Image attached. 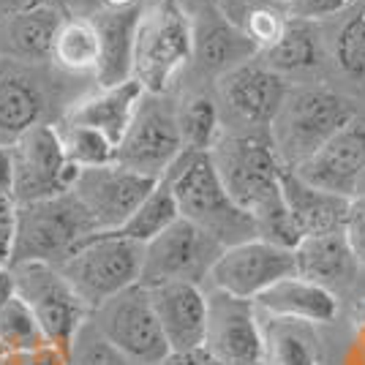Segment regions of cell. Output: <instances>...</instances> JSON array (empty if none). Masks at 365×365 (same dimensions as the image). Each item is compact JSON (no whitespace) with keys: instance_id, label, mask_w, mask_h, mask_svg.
I'll return each instance as SVG.
<instances>
[{"instance_id":"1","label":"cell","mask_w":365,"mask_h":365,"mask_svg":"<svg viewBox=\"0 0 365 365\" xmlns=\"http://www.w3.org/2000/svg\"><path fill=\"white\" fill-rule=\"evenodd\" d=\"M210 155L229 197L257 221L262 240L284 248L303 240L284 202V164L270 131H227Z\"/></svg>"},{"instance_id":"2","label":"cell","mask_w":365,"mask_h":365,"mask_svg":"<svg viewBox=\"0 0 365 365\" xmlns=\"http://www.w3.org/2000/svg\"><path fill=\"white\" fill-rule=\"evenodd\" d=\"M167 180L182 218L213 235L224 248L259 237L257 221L229 197L210 153L185 150L167 172Z\"/></svg>"},{"instance_id":"3","label":"cell","mask_w":365,"mask_h":365,"mask_svg":"<svg viewBox=\"0 0 365 365\" xmlns=\"http://www.w3.org/2000/svg\"><path fill=\"white\" fill-rule=\"evenodd\" d=\"M194 63V16L172 0H150L139 16L134 68L145 93H172Z\"/></svg>"},{"instance_id":"4","label":"cell","mask_w":365,"mask_h":365,"mask_svg":"<svg viewBox=\"0 0 365 365\" xmlns=\"http://www.w3.org/2000/svg\"><path fill=\"white\" fill-rule=\"evenodd\" d=\"M360 112L346 96L330 88H292L270 125L275 153L284 167L294 169L322 145L344 131Z\"/></svg>"},{"instance_id":"5","label":"cell","mask_w":365,"mask_h":365,"mask_svg":"<svg viewBox=\"0 0 365 365\" xmlns=\"http://www.w3.org/2000/svg\"><path fill=\"white\" fill-rule=\"evenodd\" d=\"M91 235H96L93 218L71 191L55 199L19 205L9 267L25 262H46L61 267Z\"/></svg>"},{"instance_id":"6","label":"cell","mask_w":365,"mask_h":365,"mask_svg":"<svg viewBox=\"0 0 365 365\" xmlns=\"http://www.w3.org/2000/svg\"><path fill=\"white\" fill-rule=\"evenodd\" d=\"M142 262L145 245L109 235H91L63 262L61 270L93 314L115 294L137 287L142 278Z\"/></svg>"},{"instance_id":"7","label":"cell","mask_w":365,"mask_h":365,"mask_svg":"<svg viewBox=\"0 0 365 365\" xmlns=\"http://www.w3.org/2000/svg\"><path fill=\"white\" fill-rule=\"evenodd\" d=\"M182 148L178 101L169 93H145L137 115L118 145L115 164L161 180L180 158Z\"/></svg>"},{"instance_id":"8","label":"cell","mask_w":365,"mask_h":365,"mask_svg":"<svg viewBox=\"0 0 365 365\" xmlns=\"http://www.w3.org/2000/svg\"><path fill=\"white\" fill-rule=\"evenodd\" d=\"M11 273L16 297H22V303L33 311L46 341L68 351L82 324L91 319V308L82 303L58 264L25 262L14 264Z\"/></svg>"},{"instance_id":"9","label":"cell","mask_w":365,"mask_h":365,"mask_svg":"<svg viewBox=\"0 0 365 365\" xmlns=\"http://www.w3.org/2000/svg\"><path fill=\"white\" fill-rule=\"evenodd\" d=\"M16 205L63 197L74 188L79 169L68 161L58 123H38L11 142Z\"/></svg>"},{"instance_id":"10","label":"cell","mask_w":365,"mask_h":365,"mask_svg":"<svg viewBox=\"0 0 365 365\" xmlns=\"http://www.w3.org/2000/svg\"><path fill=\"white\" fill-rule=\"evenodd\" d=\"M224 254V245L199 229L191 221H175L167 232L145 245L142 262V287H161V284H202L210 278V270Z\"/></svg>"},{"instance_id":"11","label":"cell","mask_w":365,"mask_h":365,"mask_svg":"<svg viewBox=\"0 0 365 365\" xmlns=\"http://www.w3.org/2000/svg\"><path fill=\"white\" fill-rule=\"evenodd\" d=\"M91 322L137 365H164L172 354L153 308L150 289L142 284L96 308Z\"/></svg>"},{"instance_id":"12","label":"cell","mask_w":365,"mask_h":365,"mask_svg":"<svg viewBox=\"0 0 365 365\" xmlns=\"http://www.w3.org/2000/svg\"><path fill=\"white\" fill-rule=\"evenodd\" d=\"M289 91V82L259 58L215 79L224 123H237V131H270Z\"/></svg>"},{"instance_id":"13","label":"cell","mask_w":365,"mask_h":365,"mask_svg":"<svg viewBox=\"0 0 365 365\" xmlns=\"http://www.w3.org/2000/svg\"><path fill=\"white\" fill-rule=\"evenodd\" d=\"M289 275H297L294 248H284L270 240L254 237V240L224 248L207 281L215 292L257 303L270 287Z\"/></svg>"},{"instance_id":"14","label":"cell","mask_w":365,"mask_h":365,"mask_svg":"<svg viewBox=\"0 0 365 365\" xmlns=\"http://www.w3.org/2000/svg\"><path fill=\"white\" fill-rule=\"evenodd\" d=\"M153 178L120 167V164H104V167L79 169L74 180V194L82 207L93 218L96 235L112 232L128 221V215L142 205V199L155 188Z\"/></svg>"},{"instance_id":"15","label":"cell","mask_w":365,"mask_h":365,"mask_svg":"<svg viewBox=\"0 0 365 365\" xmlns=\"http://www.w3.org/2000/svg\"><path fill=\"white\" fill-rule=\"evenodd\" d=\"M207 303L205 346L227 365H264V335L257 303L215 289L207 292Z\"/></svg>"},{"instance_id":"16","label":"cell","mask_w":365,"mask_h":365,"mask_svg":"<svg viewBox=\"0 0 365 365\" xmlns=\"http://www.w3.org/2000/svg\"><path fill=\"white\" fill-rule=\"evenodd\" d=\"M305 182L330 191L338 197H357L360 178L365 172V118L357 115L354 120L338 131L327 145H322L311 158L292 169Z\"/></svg>"},{"instance_id":"17","label":"cell","mask_w":365,"mask_h":365,"mask_svg":"<svg viewBox=\"0 0 365 365\" xmlns=\"http://www.w3.org/2000/svg\"><path fill=\"white\" fill-rule=\"evenodd\" d=\"M153 297V308L161 324V333L167 338L172 354L175 351H188L205 346L207 338V292L202 284H161V287H148Z\"/></svg>"},{"instance_id":"18","label":"cell","mask_w":365,"mask_h":365,"mask_svg":"<svg viewBox=\"0 0 365 365\" xmlns=\"http://www.w3.org/2000/svg\"><path fill=\"white\" fill-rule=\"evenodd\" d=\"M259 58L257 46L237 31L221 9L210 0L202 14L194 16V63L197 71L221 79L232 68Z\"/></svg>"},{"instance_id":"19","label":"cell","mask_w":365,"mask_h":365,"mask_svg":"<svg viewBox=\"0 0 365 365\" xmlns=\"http://www.w3.org/2000/svg\"><path fill=\"white\" fill-rule=\"evenodd\" d=\"M142 96H145V88L137 79H125V82L112 85V88H98L96 85V91L76 98L74 104L66 109L61 120L98 128L120 145L123 134L128 131V125L137 115Z\"/></svg>"},{"instance_id":"20","label":"cell","mask_w":365,"mask_h":365,"mask_svg":"<svg viewBox=\"0 0 365 365\" xmlns=\"http://www.w3.org/2000/svg\"><path fill=\"white\" fill-rule=\"evenodd\" d=\"M294 264L300 278L314 281L330 292L349 287L357 275V267H363L354 257L344 229L303 237L294 245Z\"/></svg>"},{"instance_id":"21","label":"cell","mask_w":365,"mask_h":365,"mask_svg":"<svg viewBox=\"0 0 365 365\" xmlns=\"http://www.w3.org/2000/svg\"><path fill=\"white\" fill-rule=\"evenodd\" d=\"M281 188H284L287 210H289L292 221H294V227L300 232V237L327 235V232H341L344 229L351 199L330 194V191H322L317 185L305 182L289 167H284Z\"/></svg>"},{"instance_id":"22","label":"cell","mask_w":365,"mask_h":365,"mask_svg":"<svg viewBox=\"0 0 365 365\" xmlns=\"http://www.w3.org/2000/svg\"><path fill=\"white\" fill-rule=\"evenodd\" d=\"M68 14V6H46L0 22V49L9 61L22 66L49 63L55 36Z\"/></svg>"},{"instance_id":"23","label":"cell","mask_w":365,"mask_h":365,"mask_svg":"<svg viewBox=\"0 0 365 365\" xmlns=\"http://www.w3.org/2000/svg\"><path fill=\"white\" fill-rule=\"evenodd\" d=\"M257 308L267 317L303 319L319 327V324H330L338 317V297L335 292L324 289L314 281L289 275L264 292L257 300Z\"/></svg>"},{"instance_id":"24","label":"cell","mask_w":365,"mask_h":365,"mask_svg":"<svg viewBox=\"0 0 365 365\" xmlns=\"http://www.w3.org/2000/svg\"><path fill=\"white\" fill-rule=\"evenodd\" d=\"M46 96L36 76L22 68V63L0 66V134L14 142L33 125L44 123Z\"/></svg>"},{"instance_id":"25","label":"cell","mask_w":365,"mask_h":365,"mask_svg":"<svg viewBox=\"0 0 365 365\" xmlns=\"http://www.w3.org/2000/svg\"><path fill=\"white\" fill-rule=\"evenodd\" d=\"M101 33V68L96 74L98 88H112L131 79L134 68V41L142 9L137 11H96L91 14Z\"/></svg>"},{"instance_id":"26","label":"cell","mask_w":365,"mask_h":365,"mask_svg":"<svg viewBox=\"0 0 365 365\" xmlns=\"http://www.w3.org/2000/svg\"><path fill=\"white\" fill-rule=\"evenodd\" d=\"M49 63L68 76H93L101 68V33L93 16L68 14L52 44Z\"/></svg>"},{"instance_id":"27","label":"cell","mask_w":365,"mask_h":365,"mask_svg":"<svg viewBox=\"0 0 365 365\" xmlns=\"http://www.w3.org/2000/svg\"><path fill=\"white\" fill-rule=\"evenodd\" d=\"M262 335H264V365H319L317 324L262 314Z\"/></svg>"},{"instance_id":"28","label":"cell","mask_w":365,"mask_h":365,"mask_svg":"<svg viewBox=\"0 0 365 365\" xmlns=\"http://www.w3.org/2000/svg\"><path fill=\"white\" fill-rule=\"evenodd\" d=\"M259 61L284 79L314 71L322 63V38L317 31V22H305V19L292 16L284 36L267 52H262Z\"/></svg>"},{"instance_id":"29","label":"cell","mask_w":365,"mask_h":365,"mask_svg":"<svg viewBox=\"0 0 365 365\" xmlns=\"http://www.w3.org/2000/svg\"><path fill=\"white\" fill-rule=\"evenodd\" d=\"M180 218L182 215L180 207H178V199H175V191H172V182L167 178H161L150 194L142 199V205L128 215V221L123 227L112 229V232H101V235L148 245Z\"/></svg>"},{"instance_id":"30","label":"cell","mask_w":365,"mask_h":365,"mask_svg":"<svg viewBox=\"0 0 365 365\" xmlns=\"http://www.w3.org/2000/svg\"><path fill=\"white\" fill-rule=\"evenodd\" d=\"M178 123L182 148L188 153H213L215 145L227 134L218 98L207 93H194L178 101Z\"/></svg>"},{"instance_id":"31","label":"cell","mask_w":365,"mask_h":365,"mask_svg":"<svg viewBox=\"0 0 365 365\" xmlns=\"http://www.w3.org/2000/svg\"><path fill=\"white\" fill-rule=\"evenodd\" d=\"M58 131H61L66 155H68V161H71L76 169L115 164L118 142L109 139L104 131L91 128V125H79V123H68V120H58Z\"/></svg>"},{"instance_id":"32","label":"cell","mask_w":365,"mask_h":365,"mask_svg":"<svg viewBox=\"0 0 365 365\" xmlns=\"http://www.w3.org/2000/svg\"><path fill=\"white\" fill-rule=\"evenodd\" d=\"M44 330L36 322L33 311L22 303V297L6 300L0 305V349L3 351H36L46 346Z\"/></svg>"},{"instance_id":"33","label":"cell","mask_w":365,"mask_h":365,"mask_svg":"<svg viewBox=\"0 0 365 365\" xmlns=\"http://www.w3.org/2000/svg\"><path fill=\"white\" fill-rule=\"evenodd\" d=\"M333 61L338 71L354 82H365V9L349 14L333 38Z\"/></svg>"},{"instance_id":"34","label":"cell","mask_w":365,"mask_h":365,"mask_svg":"<svg viewBox=\"0 0 365 365\" xmlns=\"http://www.w3.org/2000/svg\"><path fill=\"white\" fill-rule=\"evenodd\" d=\"M68 365H137L125 357L107 335L101 333L91 319L82 324V330L68 346Z\"/></svg>"},{"instance_id":"35","label":"cell","mask_w":365,"mask_h":365,"mask_svg":"<svg viewBox=\"0 0 365 365\" xmlns=\"http://www.w3.org/2000/svg\"><path fill=\"white\" fill-rule=\"evenodd\" d=\"M351 6H357V0H289L287 11L294 19H305V22H317L322 19H333V16H344Z\"/></svg>"},{"instance_id":"36","label":"cell","mask_w":365,"mask_h":365,"mask_svg":"<svg viewBox=\"0 0 365 365\" xmlns=\"http://www.w3.org/2000/svg\"><path fill=\"white\" fill-rule=\"evenodd\" d=\"M344 235H346L357 262L365 267V197H351L349 213L344 221Z\"/></svg>"},{"instance_id":"37","label":"cell","mask_w":365,"mask_h":365,"mask_svg":"<svg viewBox=\"0 0 365 365\" xmlns=\"http://www.w3.org/2000/svg\"><path fill=\"white\" fill-rule=\"evenodd\" d=\"M46 6H68V3L66 0H0V22L36 11V9H46Z\"/></svg>"},{"instance_id":"38","label":"cell","mask_w":365,"mask_h":365,"mask_svg":"<svg viewBox=\"0 0 365 365\" xmlns=\"http://www.w3.org/2000/svg\"><path fill=\"white\" fill-rule=\"evenodd\" d=\"M164 365H227L221 357H215L207 346H199V349H188V351H175L169 354Z\"/></svg>"},{"instance_id":"39","label":"cell","mask_w":365,"mask_h":365,"mask_svg":"<svg viewBox=\"0 0 365 365\" xmlns=\"http://www.w3.org/2000/svg\"><path fill=\"white\" fill-rule=\"evenodd\" d=\"M0 194L14 197V150L6 142H0Z\"/></svg>"},{"instance_id":"40","label":"cell","mask_w":365,"mask_h":365,"mask_svg":"<svg viewBox=\"0 0 365 365\" xmlns=\"http://www.w3.org/2000/svg\"><path fill=\"white\" fill-rule=\"evenodd\" d=\"M16 199L11 194H0V237L14 240V227H16Z\"/></svg>"},{"instance_id":"41","label":"cell","mask_w":365,"mask_h":365,"mask_svg":"<svg viewBox=\"0 0 365 365\" xmlns=\"http://www.w3.org/2000/svg\"><path fill=\"white\" fill-rule=\"evenodd\" d=\"M33 365H68V351H63L55 344H46L33 351Z\"/></svg>"},{"instance_id":"42","label":"cell","mask_w":365,"mask_h":365,"mask_svg":"<svg viewBox=\"0 0 365 365\" xmlns=\"http://www.w3.org/2000/svg\"><path fill=\"white\" fill-rule=\"evenodd\" d=\"M150 0H96L98 11H137L145 9Z\"/></svg>"},{"instance_id":"43","label":"cell","mask_w":365,"mask_h":365,"mask_svg":"<svg viewBox=\"0 0 365 365\" xmlns=\"http://www.w3.org/2000/svg\"><path fill=\"white\" fill-rule=\"evenodd\" d=\"M14 297V273L11 267H0V305Z\"/></svg>"},{"instance_id":"44","label":"cell","mask_w":365,"mask_h":365,"mask_svg":"<svg viewBox=\"0 0 365 365\" xmlns=\"http://www.w3.org/2000/svg\"><path fill=\"white\" fill-rule=\"evenodd\" d=\"M0 365H33V351H6Z\"/></svg>"},{"instance_id":"45","label":"cell","mask_w":365,"mask_h":365,"mask_svg":"<svg viewBox=\"0 0 365 365\" xmlns=\"http://www.w3.org/2000/svg\"><path fill=\"white\" fill-rule=\"evenodd\" d=\"M11 243L9 237H0V267H9L11 264Z\"/></svg>"},{"instance_id":"46","label":"cell","mask_w":365,"mask_h":365,"mask_svg":"<svg viewBox=\"0 0 365 365\" xmlns=\"http://www.w3.org/2000/svg\"><path fill=\"white\" fill-rule=\"evenodd\" d=\"M357 197H365V172H363V178H360V188H357Z\"/></svg>"},{"instance_id":"47","label":"cell","mask_w":365,"mask_h":365,"mask_svg":"<svg viewBox=\"0 0 365 365\" xmlns=\"http://www.w3.org/2000/svg\"><path fill=\"white\" fill-rule=\"evenodd\" d=\"M270 3H278V6H287L289 0H270Z\"/></svg>"},{"instance_id":"48","label":"cell","mask_w":365,"mask_h":365,"mask_svg":"<svg viewBox=\"0 0 365 365\" xmlns=\"http://www.w3.org/2000/svg\"><path fill=\"white\" fill-rule=\"evenodd\" d=\"M357 6H360V9H365V0H357Z\"/></svg>"},{"instance_id":"49","label":"cell","mask_w":365,"mask_h":365,"mask_svg":"<svg viewBox=\"0 0 365 365\" xmlns=\"http://www.w3.org/2000/svg\"><path fill=\"white\" fill-rule=\"evenodd\" d=\"M3 354H6V351H3V349H0V357H3Z\"/></svg>"}]
</instances>
